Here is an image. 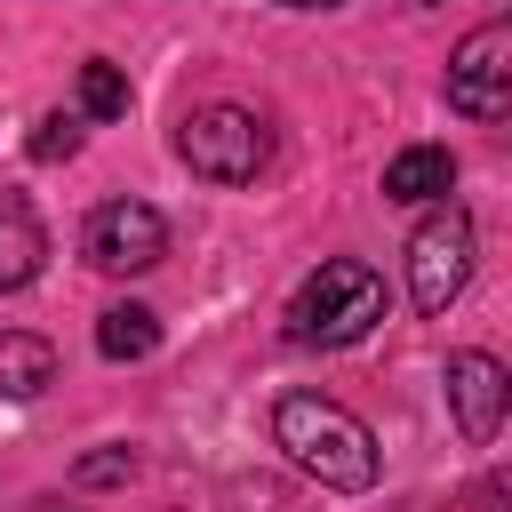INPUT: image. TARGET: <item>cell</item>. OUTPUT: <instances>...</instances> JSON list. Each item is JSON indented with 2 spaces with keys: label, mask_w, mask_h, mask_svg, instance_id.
<instances>
[{
  "label": "cell",
  "mask_w": 512,
  "mask_h": 512,
  "mask_svg": "<svg viewBox=\"0 0 512 512\" xmlns=\"http://www.w3.org/2000/svg\"><path fill=\"white\" fill-rule=\"evenodd\" d=\"M280 8H336V0H280Z\"/></svg>",
  "instance_id": "15"
},
{
  "label": "cell",
  "mask_w": 512,
  "mask_h": 512,
  "mask_svg": "<svg viewBox=\"0 0 512 512\" xmlns=\"http://www.w3.org/2000/svg\"><path fill=\"white\" fill-rule=\"evenodd\" d=\"M272 440H280L288 464L312 472L320 488H344V496L376 488V432H368L352 408L320 400V392H288V400L272 408Z\"/></svg>",
  "instance_id": "1"
},
{
  "label": "cell",
  "mask_w": 512,
  "mask_h": 512,
  "mask_svg": "<svg viewBox=\"0 0 512 512\" xmlns=\"http://www.w3.org/2000/svg\"><path fill=\"white\" fill-rule=\"evenodd\" d=\"M48 384H56V344L8 328V336H0V392H8V400H32V392H48Z\"/></svg>",
  "instance_id": "10"
},
{
  "label": "cell",
  "mask_w": 512,
  "mask_h": 512,
  "mask_svg": "<svg viewBox=\"0 0 512 512\" xmlns=\"http://www.w3.org/2000/svg\"><path fill=\"white\" fill-rule=\"evenodd\" d=\"M128 472H136V456H128V448H96V456H80V464H72V480H80V488H112V480H128Z\"/></svg>",
  "instance_id": "14"
},
{
  "label": "cell",
  "mask_w": 512,
  "mask_h": 512,
  "mask_svg": "<svg viewBox=\"0 0 512 512\" xmlns=\"http://www.w3.org/2000/svg\"><path fill=\"white\" fill-rule=\"evenodd\" d=\"M448 104L464 120H504L512 112V24H480L448 56Z\"/></svg>",
  "instance_id": "5"
},
{
  "label": "cell",
  "mask_w": 512,
  "mask_h": 512,
  "mask_svg": "<svg viewBox=\"0 0 512 512\" xmlns=\"http://www.w3.org/2000/svg\"><path fill=\"white\" fill-rule=\"evenodd\" d=\"M152 344H160V320H152L144 304H112V312L96 320V352H104V360H144Z\"/></svg>",
  "instance_id": "11"
},
{
  "label": "cell",
  "mask_w": 512,
  "mask_h": 512,
  "mask_svg": "<svg viewBox=\"0 0 512 512\" xmlns=\"http://www.w3.org/2000/svg\"><path fill=\"white\" fill-rule=\"evenodd\" d=\"M448 184H456V160L440 144H408L384 160V200H440Z\"/></svg>",
  "instance_id": "9"
},
{
  "label": "cell",
  "mask_w": 512,
  "mask_h": 512,
  "mask_svg": "<svg viewBox=\"0 0 512 512\" xmlns=\"http://www.w3.org/2000/svg\"><path fill=\"white\" fill-rule=\"evenodd\" d=\"M40 256H48V232H40L32 200L0 184V296H16V288L40 272Z\"/></svg>",
  "instance_id": "8"
},
{
  "label": "cell",
  "mask_w": 512,
  "mask_h": 512,
  "mask_svg": "<svg viewBox=\"0 0 512 512\" xmlns=\"http://www.w3.org/2000/svg\"><path fill=\"white\" fill-rule=\"evenodd\" d=\"M80 248H88L96 272H152V264L168 256V216L144 208V200H104V208L88 216Z\"/></svg>",
  "instance_id": "6"
},
{
  "label": "cell",
  "mask_w": 512,
  "mask_h": 512,
  "mask_svg": "<svg viewBox=\"0 0 512 512\" xmlns=\"http://www.w3.org/2000/svg\"><path fill=\"white\" fill-rule=\"evenodd\" d=\"M448 408H456V432L472 448H488L504 432V368L488 352H456L448 360Z\"/></svg>",
  "instance_id": "7"
},
{
  "label": "cell",
  "mask_w": 512,
  "mask_h": 512,
  "mask_svg": "<svg viewBox=\"0 0 512 512\" xmlns=\"http://www.w3.org/2000/svg\"><path fill=\"white\" fill-rule=\"evenodd\" d=\"M384 320V280L360 264V256H328L304 288H296V304H288V328H296V344H360L368 328Z\"/></svg>",
  "instance_id": "2"
},
{
  "label": "cell",
  "mask_w": 512,
  "mask_h": 512,
  "mask_svg": "<svg viewBox=\"0 0 512 512\" xmlns=\"http://www.w3.org/2000/svg\"><path fill=\"white\" fill-rule=\"evenodd\" d=\"M464 280H472V216L448 200L408 240V296H416V312H448L464 296Z\"/></svg>",
  "instance_id": "4"
},
{
  "label": "cell",
  "mask_w": 512,
  "mask_h": 512,
  "mask_svg": "<svg viewBox=\"0 0 512 512\" xmlns=\"http://www.w3.org/2000/svg\"><path fill=\"white\" fill-rule=\"evenodd\" d=\"M176 152H184V168L208 176V184H248V176L264 168L272 136H264L256 112H240V104H200V112H184V128H176Z\"/></svg>",
  "instance_id": "3"
},
{
  "label": "cell",
  "mask_w": 512,
  "mask_h": 512,
  "mask_svg": "<svg viewBox=\"0 0 512 512\" xmlns=\"http://www.w3.org/2000/svg\"><path fill=\"white\" fill-rule=\"evenodd\" d=\"M80 112H88V120H120V112H128V72L104 64V56L80 64Z\"/></svg>",
  "instance_id": "12"
},
{
  "label": "cell",
  "mask_w": 512,
  "mask_h": 512,
  "mask_svg": "<svg viewBox=\"0 0 512 512\" xmlns=\"http://www.w3.org/2000/svg\"><path fill=\"white\" fill-rule=\"evenodd\" d=\"M72 152H80V120L48 112V120L32 128V160H72Z\"/></svg>",
  "instance_id": "13"
}]
</instances>
